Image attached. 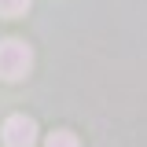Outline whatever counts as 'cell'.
I'll list each match as a JSON object with an SVG mask.
<instances>
[{
    "label": "cell",
    "instance_id": "1",
    "mask_svg": "<svg viewBox=\"0 0 147 147\" xmlns=\"http://www.w3.org/2000/svg\"><path fill=\"white\" fill-rule=\"evenodd\" d=\"M30 66H33V52L26 40H15V37L0 40V77L4 81H22Z\"/></svg>",
    "mask_w": 147,
    "mask_h": 147
},
{
    "label": "cell",
    "instance_id": "4",
    "mask_svg": "<svg viewBox=\"0 0 147 147\" xmlns=\"http://www.w3.org/2000/svg\"><path fill=\"white\" fill-rule=\"evenodd\" d=\"M44 147H81V144H77V136H74V132L59 129V132H52V136H48V144H44Z\"/></svg>",
    "mask_w": 147,
    "mask_h": 147
},
{
    "label": "cell",
    "instance_id": "2",
    "mask_svg": "<svg viewBox=\"0 0 147 147\" xmlns=\"http://www.w3.org/2000/svg\"><path fill=\"white\" fill-rule=\"evenodd\" d=\"M4 144L7 147H37V125L33 118L26 114H15L4 121Z\"/></svg>",
    "mask_w": 147,
    "mask_h": 147
},
{
    "label": "cell",
    "instance_id": "3",
    "mask_svg": "<svg viewBox=\"0 0 147 147\" xmlns=\"http://www.w3.org/2000/svg\"><path fill=\"white\" fill-rule=\"evenodd\" d=\"M30 4H33V0H0V15L4 18H18V15L30 11Z\"/></svg>",
    "mask_w": 147,
    "mask_h": 147
}]
</instances>
